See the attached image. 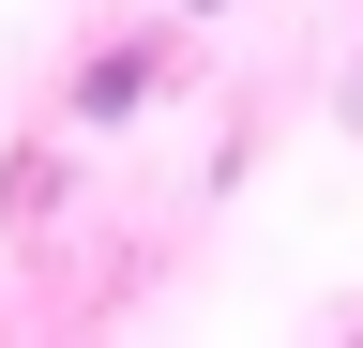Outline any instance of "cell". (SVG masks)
I'll use <instances>...</instances> for the list:
<instances>
[{"instance_id": "obj_1", "label": "cell", "mask_w": 363, "mask_h": 348, "mask_svg": "<svg viewBox=\"0 0 363 348\" xmlns=\"http://www.w3.org/2000/svg\"><path fill=\"white\" fill-rule=\"evenodd\" d=\"M152 91H167V61L152 46H106V61L76 76V121H121V106H152Z\"/></svg>"}]
</instances>
